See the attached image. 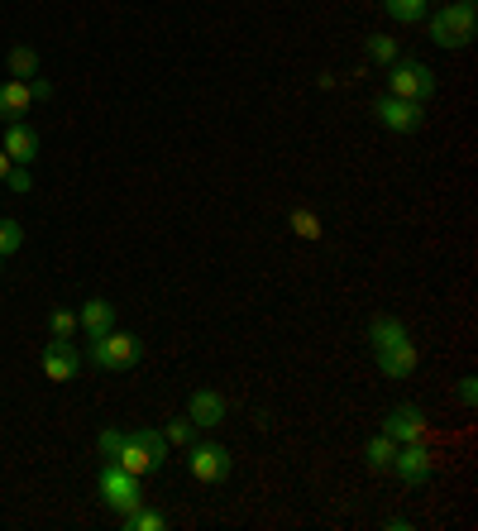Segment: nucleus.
Returning <instances> with one entry per match:
<instances>
[{"label":"nucleus","instance_id":"nucleus-27","mask_svg":"<svg viewBox=\"0 0 478 531\" xmlns=\"http://www.w3.org/2000/svg\"><path fill=\"white\" fill-rule=\"evenodd\" d=\"M5 182H10L15 192H29V187H34V182H29V168H10V177H5Z\"/></svg>","mask_w":478,"mask_h":531},{"label":"nucleus","instance_id":"nucleus-2","mask_svg":"<svg viewBox=\"0 0 478 531\" xmlns=\"http://www.w3.org/2000/svg\"><path fill=\"white\" fill-rule=\"evenodd\" d=\"M96 493H101V503H106V508L115 512V517H125V512H134L139 503H144V484H139V474L120 469L115 460H106V465H101Z\"/></svg>","mask_w":478,"mask_h":531},{"label":"nucleus","instance_id":"nucleus-6","mask_svg":"<svg viewBox=\"0 0 478 531\" xmlns=\"http://www.w3.org/2000/svg\"><path fill=\"white\" fill-rule=\"evenodd\" d=\"M187 469H192L196 484H225V479H230V469H235V460H230V450H225V445L192 441V445H187Z\"/></svg>","mask_w":478,"mask_h":531},{"label":"nucleus","instance_id":"nucleus-29","mask_svg":"<svg viewBox=\"0 0 478 531\" xmlns=\"http://www.w3.org/2000/svg\"><path fill=\"white\" fill-rule=\"evenodd\" d=\"M10 168H15V163H10V154H5V149H0V182H5V177H10Z\"/></svg>","mask_w":478,"mask_h":531},{"label":"nucleus","instance_id":"nucleus-4","mask_svg":"<svg viewBox=\"0 0 478 531\" xmlns=\"http://www.w3.org/2000/svg\"><path fill=\"white\" fill-rule=\"evenodd\" d=\"M139 354H144V345H139L130 331H106V335H96V340H91V364H96V369H110V374L134 369V364H139Z\"/></svg>","mask_w":478,"mask_h":531},{"label":"nucleus","instance_id":"nucleus-20","mask_svg":"<svg viewBox=\"0 0 478 531\" xmlns=\"http://www.w3.org/2000/svg\"><path fill=\"white\" fill-rule=\"evenodd\" d=\"M383 10H388L397 24H421L426 20V0H383Z\"/></svg>","mask_w":478,"mask_h":531},{"label":"nucleus","instance_id":"nucleus-28","mask_svg":"<svg viewBox=\"0 0 478 531\" xmlns=\"http://www.w3.org/2000/svg\"><path fill=\"white\" fill-rule=\"evenodd\" d=\"M478 378H459V398L469 402V407H474V398H478V388H474Z\"/></svg>","mask_w":478,"mask_h":531},{"label":"nucleus","instance_id":"nucleus-16","mask_svg":"<svg viewBox=\"0 0 478 531\" xmlns=\"http://www.w3.org/2000/svg\"><path fill=\"white\" fill-rule=\"evenodd\" d=\"M397 340H407V326L397 321V316H373L369 321V345L373 350H388Z\"/></svg>","mask_w":478,"mask_h":531},{"label":"nucleus","instance_id":"nucleus-26","mask_svg":"<svg viewBox=\"0 0 478 531\" xmlns=\"http://www.w3.org/2000/svg\"><path fill=\"white\" fill-rule=\"evenodd\" d=\"M101 460H115V455H120V445H125V431H115V426H110V431H101Z\"/></svg>","mask_w":478,"mask_h":531},{"label":"nucleus","instance_id":"nucleus-17","mask_svg":"<svg viewBox=\"0 0 478 531\" xmlns=\"http://www.w3.org/2000/svg\"><path fill=\"white\" fill-rule=\"evenodd\" d=\"M392 455H397V441H392V436H383V431L364 445V465L378 469V474H383V469H392Z\"/></svg>","mask_w":478,"mask_h":531},{"label":"nucleus","instance_id":"nucleus-21","mask_svg":"<svg viewBox=\"0 0 478 531\" xmlns=\"http://www.w3.org/2000/svg\"><path fill=\"white\" fill-rule=\"evenodd\" d=\"M287 221H292V230H297L302 240H321V221H316V211H306V206H297V211H292Z\"/></svg>","mask_w":478,"mask_h":531},{"label":"nucleus","instance_id":"nucleus-22","mask_svg":"<svg viewBox=\"0 0 478 531\" xmlns=\"http://www.w3.org/2000/svg\"><path fill=\"white\" fill-rule=\"evenodd\" d=\"M48 331L58 335V340H72V335L82 331V326H77V311L58 307V311H53V316H48Z\"/></svg>","mask_w":478,"mask_h":531},{"label":"nucleus","instance_id":"nucleus-7","mask_svg":"<svg viewBox=\"0 0 478 531\" xmlns=\"http://www.w3.org/2000/svg\"><path fill=\"white\" fill-rule=\"evenodd\" d=\"M373 120L392 134H416L426 125V111H421V101H402V96H378L373 101Z\"/></svg>","mask_w":478,"mask_h":531},{"label":"nucleus","instance_id":"nucleus-12","mask_svg":"<svg viewBox=\"0 0 478 531\" xmlns=\"http://www.w3.org/2000/svg\"><path fill=\"white\" fill-rule=\"evenodd\" d=\"M383 436H392L397 445L421 441L426 436V412L421 407H392L388 417H383Z\"/></svg>","mask_w":478,"mask_h":531},{"label":"nucleus","instance_id":"nucleus-14","mask_svg":"<svg viewBox=\"0 0 478 531\" xmlns=\"http://www.w3.org/2000/svg\"><path fill=\"white\" fill-rule=\"evenodd\" d=\"M77 326L87 331V340L115 331V307H110L106 297H91V302H82V311H77Z\"/></svg>","mask_w":478,"mask_h":531},{"label":"nucleus","instance_id":"nucleus-3","mask_svg":"<svg viewBox=\"0 0 478 531\" xmlns=\"http://www.w3.org/2000/svg\"><path fill=\"white\" fill-rule=\"evenodd\" d=\"M474 29H478L474 5L445 0V5H440V10L431 15V44H440V48H464V44H474Z\"/></svg>","mask_w":478,"mask_h":531},{"label":"nucleus","instance_id":"nucleus-18","mask_svg":"<svg viewBox=\"0 0 478 531\" xmlns=\"http://www.w3.org/2000/svg\"><path fill=\"white\" fill-rule=\"evenodd\" d=\"M120 527H125V531H168V517L139 503L134 512H125V517H120Z\"/></svg>","mask_w":478,"mask_h":531},{"label":"nucleus","instance_id":"nucleus-10","mask_svg":"<svg viewBox=\"0 0 478 531\" xmlns=\"http://www.w3.org/2000/svg\"><path fill=\"white\" fill-rule=\"evenodd\" d=\"M0 149L10 154L15 168H29V163L39 158V134L29 130L24 120H10V125H5V139H0Z\"/></svg>","mask_w":478,"mask_h":531},{"label":"nucleus","instance_id":"nucleus-11","mask_svg":"<svg viewBox=\"0 0 478 531\" xmlns=\"http://www.w3.org/2000/svg\"><path fill=\"white\" fill-rule=\"evenodd\" d=\"M373 359H378L383 378H412L416 364H421V354H416V345H412V335H407V340H397V345H388V350H373Z\"/></svg>","mask_w":478,"mask_h":531},{"label":"nucleus","instance_id":"nucleus-24","mask_svg":"<svg viewBox=\"0 0 478 531\" xmlns=\"http://www.w3.org/2000/svg\"><path fill=\"white\" fill-rule=\"evenodd\" d=\"M163 436H168L173 445H182V450H187V445L196 441V421H192V417H177V421H168V431H163Z\"/></svg>","mask_w":478,"mask_h":531},{"label":"nucleus","instance_id":"nucleus-15","mask_svg":"<svg viewBox=\"0 0 478 531\" xmlns=\"http://www.w3.org/2000/svg\"><path fill=\"white\" fill-rule=\"evenodd\" d=\"M29 101H34V87H29V82H15V77H10V82H0V106H5L0 120H5V125H10V120H20V115H29Z\"/></svg>","mask_w":478,"mask_h":531},{"label":"nucleus","instance_id":"nucleus-5","mask_svg":"<svg viewBox=\"0 0 478 531\" xmlns=\"http://www.w3.org/2000/svg\"><path fill=\"white\" fill-rule=\"evenodd\" d=\"M435 91V72L416 58H397L388 63V96H402V101H426Z\"/></svg>","mask_w":478,"mask_h":531},{"label":"nucleus","instance_id":"nucleus-25","mask_svg":"<svg viewBox=\"0 0 478 531\" xmlns=\"http://www.w3.org/2000/svg\"><path fill=\"white\" fill-rule=\"evenodd\" d=\"M20 244H24V225L20 221H0V259L15 254Z\"/></svg>","mask_w":478,"mask_h":531},{"label":"nucleus","instance_id":"nucleus-1","mask_svg":"<svg viewBox=\"0 0 478 531\" xmlns=\"http://www.w3.org/2000/svg\"><path fill=\"white\" fill-rule=\"evenodd\" d=\"M168 460V436L163 431H153V426H139V431H125V445H120V455H115V465L130 469V474H153V469H163Z\"/></svg>","mask_w":478,"mask_h":531},{"label":"nucleus","instance_id":"nucleus-31","mask_svg":"<svg viewBox=\"0 0 478 531\" xmlns=\"http://www.w3.org/2000/svg\"><path fill=\"white\" fill-rule=\"evenodd\" d=\"M0 115H5V106H0Z\"/></svg>","mask_w":478,"mask_h":531},{"label":"nucleus","instance_id":"nucleus-9","mask_svg":"<svg viewBox=\"0 0 478 531\" xmlns=\"http://www.w3.org/2000/svg\"><path fill=\"white\" fill-rule=\"evenodd\" d=\"M77 369H82V354H77V345L53 335V340L44 345V378H48V383H72V378H77Z\"/></svg>","mask_w":478,"mask_h":531},{"label":"nucleus","instance_id":"nucleus-8","mask_svg":"<svg viewBox=\"0 0 478 531\" xmlns=\"http://www.w3.org/2000/svg\"><path fill=\"white\" fill-rule=\"evenodd\" d=\"M392 474L402 479V484H431V474H435V455L426 450L421 441H407V445H397V455H392Z\"/></svg>","mask_w":478,"mask_h":531},{"label":"nucleus","instance_id":"nucleus-13","mask_svg":"<svg viewBox=\"0 0 478 531\" xmlns=\"http://www.w3.org/2000/svg\"><path fill=\"white\" fill-rule=\"evenodd\" d=\"M225 412H230V402L220 398V393H211V388H196L192 402H187V417L196 421V431H211V426H220V421H225Z\"/></svg>","mask_w":478,"mask_h":531},{"label":"nucleus","instance_id":"nucleus-19","mask_svg":"<svg viewBox=\"0 0 478 531\" xmlns=\"http://www.w3.org/2000/svg\"><path fill=\"white\" fill-rule=\"evenodd\" d=\"M34 72H39V53L34 48H10V77L15 82H34Z\"/></svg>","mask_w":478,"mask_h":531},{"label":"nucleus","instance_id":"nucleus-30","mask_svg":"<svg viewBox=\"0 0 478 531\" xmlns=\"http://www.w3.org/2000/svg\"><path fill=\"white\" fill-rule=\"evenodd\" d=\"M459 5H474V0H459Z\"/></svg>","mask_w":478,"mask_h":531},{"label":"nucleus","instance_id":"nucleus-23","mask_svg":"<svg viewBox=\"0 0 478 531\" xmlns=\"http://www.w3.org/2000/svg\"><path fill=\"white\" fill-rule=\"evenodd\" d=\"M364 53H369L373 63H397V39H388V34H373L369 44H364Z\"/></svg>","mask_w":478,"mask_h":531}]
</instances>
